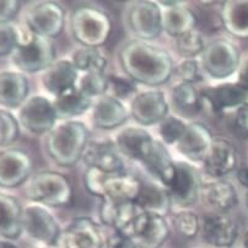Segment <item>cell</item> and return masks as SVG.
Masks as SVG:
<instances>
[{"label": "cell", "instance_id": "48", "mask_svg": "<svg viewBox=\"0 0 248 248\" xmlns=\"http://www.w3.org/2000/svg\"><path fill=\"white\" fill-rule=\"evenodd\" d=\"M236 178H237L238 183L241 186H243L245 188H248V165H245V166H241L240 169H237Z\"/></svg>", "mask_w": 248, "mask_h": 248}, {"label": "cell", "instance_id": "14", "mask_svg": "<svg viewBox=\"0 0 248 248\" xmlns=\"http://www.w3.org/2000/svg\"><path fill=\"white\" fill-rule=\"evenodd\" d=\"M169 102L160 90H149L139 93L130 102V116L140 127L160 124L169 116Z\"/></svg>", "mask_w": 248, "mask_h": 248}, {"label": "cell", "instance_id": "29", "mask_svg": "<svg viewBox=\"0 0 248 248\" xmlns=\"http://www.w3.org/2000/svg\"><path fill=\"white\" fill-rule=\"evenodd\" d=\"M22 210L15 197L0 193V237L14 241L21 236Z\"/></svg>", "mask_w": 248, "mask_h": 248}, {"label": "cell", "instance_id": "25", "mask_svg": "<svg viewBox=\"0 0 248 248\" xmlns=\"http://www.w3.org/2000/svg\"><path fill=\"white\" fill-rule=\"evenodd\" d=\"M128 119V109L123 102L112 95L98 97L93 105V127L102 130H112L122 127Z\"/></svg>", "mask_w": 248, "mask_h": 248}, {"label": "cell", "instance_id": "37", "mask_svg": "<svg viewBox=\"0 0 248 248\" xmlns=\"http://www.w3.org/2000/svg\"><path fill=\"white\" fill-rule=\"evenodd\" d=\"M77 86L87 97H101L108 91V77L105 73H85L79 78Z\"/></svg>", "mask_w": 248, "mask_h": 248}, {"label": "cell", "instance_id": "4", "mask_svg": "<svg viewBox=\"0 0 248 248\" xmlns=\"http://www.w3.org/2000/svg\"><path fill=\"white\" fill-rule=\"evenodd\" d=\"M25 197L33 204L50 208L68 206L73 202V187L66 176L57 171H42L30 177Z\"/></svg>", "mask_w": 248, "mask_h": 248}, {"label": "cell", "instance_id": "51", "mask_svg": "<svg viewBox=\"0 0 248 248\" xmlns=\"http://www.w3.org/2000/svg\"><path fill=\"white\" fill-rule=\"evenodd\" d=\"M41 248H59V247H57V246H54V247H47V246H43V247Z\"/></svg>", "mask_w": 248, "mask_h": 248}, {"label": "cell", "instance_id": "24", "mask_svg": "<svg viewBox=\"0 0 248 248\" xmlns=\"http://www.w3.org/2000/svg\"><path fill=\"white\" fill-rule=\"evenodd\" d=\"M79 81V70L72 59L56 61L42 75V86L54 97L75 87Z\"/></svg>", "mask_w": 248, "mask_h": 248}, {"label": "cell", "instance_id": "2", "mask_svg": "<svg viewBox=\"0 0 248 248\" xmlns=\"http://www.w3.org/2000/svg\"><path fill=\"white\" fill-rule=\"evenodd\" d=\"M90 143V132L82 122L64 121L45 139V150L59 167H72L82 158Z\"/></svg>", "mask_w": 248, "mask_h": 248}, {"label": "cell", "instance_id": "6", "mask_svg": "<svg viewBox=\"0 0 248 248\" xmlns=\"http://www.w3.org/2000/svg\"><path fill=\"white\" fill-rule=\"evenodd\" d=\"M19 46L11 54V61L20 72L34 74L45 72L56 62V48L52 41L41 37L29 30L19 29Z\"/></svg>", "mask_w": 248, "mask_h": 248}, {"label": "cell", "instance_id": "11", "mask_svg": "<svg viewBox=\"0 0 248 248\" xmlns=\"http://www.w3.org/2000/svg\"><path fill=\"white\" fill-rule=\"evenodd\" d=\"M53 101L45 96H31L19 109V123L32 134H48L57 125Z\"/></svg>", "mask_w": 248, "mask_h": 248}, {"label": "cell", "instance_id": "27", "mask_svg": "<svg viewBox=\"0 0 248 248\" xmlns=\"http://www.w3.org/2000/svg\"><path fill=\"white\" fill-rule=\"evenodd\" d=\"M29 91V80L24 73H0V106L8 109L20 108L27 100Z\"/></svg>", "mask_w": 248, "mask_h": 248}, {"label": "cell", "instance_id": "20", "mask_svg": "<svg viewBox=\"0 0 248 248\" xmlns=\"http://www.w3.org/2000/svg\"><path fill=\"white\" fill-rule=\"evenodd\" d=\"M81 160L87 167L105 173H125L123 157L117 150L114 141H90Z\"/></svg>", "mask_w": 248, "mask_h": 248}, {"label": "cell", "instance_id": "35", "mask_svg": "<svg viewBox=\"0 0 248 248\" xmlns=\"http://www.w3.org/2000/svg\"><path fill=\"white\" fill-rule=\"evenodd\" d=\"M72 62L79 72L85 73H105L107 59L98 48L81 47L74 52Z\"/></svg>", "mask_w": 248, "mask_h": 248}, {"label": "cell", "instance_id": "26", "mask_svg": "<svg viewBox=\"0 0 248 248\" xmlns=\"http://www.w3.org/2000/svg\"><path fill=\"white\" fill-rule=\"evenodd\" d=\"M201 198L203 203L217 214H226L237 204V192L231 182L215 180L203 185Z\"/></svg>", "mask_w": 248, "mask_h": 248}, {"label": "cell", "instance_id": "1", "mask_svg": "<svg viewBox=\"0 0 248 248\" xmlns=\"http://www.w3.org/2000/svg\"><path fill=\"white\" fill-rule=\"evenodd\" d=\"M118 61L125 77L145 86L166 84L174 74L173 59L166 49L137 38L122 46Z\"/></svg>", "mask_w": 248, "mask_h": 248}, {"label": "cell", "instance_id": "52", "mask_svg": "<svg viewBox=\"0 0 248 248\" xmlns=\"http://www.w3.org/2000/svg\"><path fill=\"white\" fill-rule=\"evenodd\" d=\"M246 204H247L248 206V193H247V196H246Z\"/></svg>", "mask_w": 248, "mask_h": 248}, {"label": "cell", "instance_id": "53", "mask_svg": "<svg viewBox=\"0 0 248 248\" xmlns=\"http://www.w3.org/2000/svg\"><path fill=\"white\" fill-rule=\"evenodd\" d=\"M230 248H232V247H230Z\"/></svg>", "mask_w": 248, "mask_h": 248}, {"label": "cell", "instance_id": "43", "mask_svg": "<svg viewBox=\"0 0 248 248\" xmlns=\"http://www.w3.org/2000/svg\"><path fill=\"white\" fill-rule=\"evenodd\" d=\"M108 90H111L113 97L122 101L132 95H137V82L127 77L111 75L108 77Z\"/></svg>", "mask_w": 248, "mask_h": 248}, {"label": "cell", "instance_id": "9", "mask_svg": "<svg viewBox=\"0 0 248 248\" xmlns=\"http://www.w3.org/2000/svg\"><path fill=\"white\" fill-rule=\"evenodd\" d=\"M22 230L32 240L47 247L57 246L63 232L54 215L40 204L25 206L22 210Z\"/></svg>", "mask_w": 248, "mask_h": 248}, {"label": "cell", "instance_id": "32", "mask_svg": "<svg viewBox=\"0 0 248 248\" xmlns=\"http://www.w3.org/2000/svg\"><path fill=\"white\" fill-rule=\"evenodd\" d=\"M135 204L141 211L161 215V217H166L172 208V201L167 188L155 183H146V185L143 183Z\"/></svg>", "mask_w": 248, "mask_h": 248}, {"label": "cell", "instance_id": "17", "mask_svg": "<svg viewBox=\"0 0 248 248\" xmlns=\"http://www.w3.org/2000/svg\"><path fill=\"white\" fill-rule=\"evenodd\" d=\"M201 95L204 102L217 114L229 109L248 107V89L238 82H222L214 86L203 87Z\"/></svg>", "mask_w": 248, "mask_h": 248}, {"label": "cell", "instance_id": "39", "mask_svg": "<svg viewBox=\"0 0 248 248\" xmlns=\"http://www.w3.org/2000/svg\"><path fill=\"white\" fill-rule=\"evenodd\" d=\"M187 129V123L178 117L167 116L158 125V133L165 145H176Z\"/></svg>", "mask_w": 248, "mask_h": 248}, {"label": "cell", "instance_id": "5", "mask_svg": "<svg viewBox=\"0 0 248 248\" xmlns=\"http://www.w3.org/2000/svg\"><path fill=\"white\" fill-rule=\"evenodd\" d=\"M70 32L82 47L98 48L108 40L112 31L109 15L91 5L79 6L70 15Z\"/></svg>", "mask_w": 248, "mask_h": 248}, {"label": "cell", "instance_id": "12", "mask_svg": "<svg viewBox=\"0 0 248 248\" xmlns=\"http://www.w3.org/2000/svg\"><path fill=\"white\" fill-rule=\"evenodd\" d=\"M202 177L198 170L186 161H176V174L167 188L171 197L172 205L188 208L196 204L201 198Z\"/></svg>", "mask_w": 248, "mask_h": 248}, {"label": "cell", "instance_id": "10", "mask_svg": "<svg viewBox=\"0 0 248 248\" xmlns=\"http://www.w3.org/2000/svg\"><path fill=\"white\" fill-rule=\"evenodd\" d=\"M26 26L41 37H58L65 27V10L56 1H38L27 10Z\"/></svg>", "mask_w": 248, "mask_h": 248}, {"label": "cell", "instance_id": "28", "mask_svg": "<svg viewBox=\"0 0 248 248\" xmlns=\"http://www.w3.org/2000/svg\"><path fill=\"white\" fill-rule=\"evenodd\" d=\"M143 165L155 178L161 182V185H164V187H170L176 174V161L172 158L171 154L161 140L155 139L153 149Z\"/></svg>", "mask_w": 248, "mask_h": 248}, {"label": "cell", "instance_id": "40", "mask_svg": "<svg viewBox=\"0 0 248 248\" xmlns=\"http://www.w3.org/2000/svg\"><path fill=\"white\" fill-rule=\"evenodd\" d=\"M20 135V123L13 114L0 109V146L10 145Z\"/></svg>", "mask_w": 248, "mask_h": 248}, {"label": "cell", "instance_id": "46", "mask_svg": "<svg viewBox=\"0 0 248 248\" xmlns=\"http://www.w3.org/2000/svg\"><path fill=\"white\" fill-rule=\"evenodd\" d=\"M105 248H138L134 241L127 235L112 231L105 237Z\"/></svg>", "mask_w": 248, "mask_h": 248}, {"label": "cell", "instance_id": "45", "mask_svg": "<svg viewBox=\"0 0 248 248\" xmlns=\"http://www.w3.org/2000/svg\"><path fill=\"white\" fill-rule=\"evenodd\" d=\"M21 9L17 0H0V25L10 24Z\"/></svg>", "mask_w": 248, "mask_h": 248}, {"label": "cell", "instance_id": "8", "mask_svg": "<svg viewBox=\"0 0 248 248\" xmlns=\"http://www.w3.org/2000/svg\"><path fill=\"white\" fill-rule=\"evenodd\" d=\"M125 24L137 40H156L164 32L161 6L156 1H133L125 14Z\"/></svg>", "mask_w": 248, "mask_h": 248}, {"label": "cell", "instance_id": "33", "mask_svg": "<svg viewBox=\"0 0 248 248\" xmlns=\"http://www.w3.org/2000/svg\"><path fill=\"white\" fill-rule=\"evenodd\" d=\"M220 19L229 33L240 38L248 37V1H225Z\"/></svg>", "mask_w": 248, "mask_h": 248}, {"label": "cell", "instance_id": "30", "mask_svg": "<svg viewBox=\"0 0 248 248\" xmlns=\"http://www.w3.org/2000/svg\"><path fill=\"white\" fill-rule=\"evenodd\" d=\"M197 22L198 19L196 14L187 8L183 1L178 5L162 9V30L173 38L196 30Z\"/></svg>", "mask_w": 248, "mask_h": 248}, {"label": "cell", "instance_id": "18", "mask_svg": "<svg viewBox=\"0 0 248 248\" xmlns=\"http://www.w3.org/2000/svg\"><path fill=\"white\" fill-rule=\"evenodd\" d=\"M199 235L210 247L230 248L238 237V225L229 215L211 213L202 217Z\"/></svg>", "mask_w": 248, "mask_h": 248}, {"label": "cell", "instance_id": "19", "mask_svg": "<svg viewBox=\"0 0 248 248\" xmlns=\"http://www.w3.org/2000/svg\"><path fill=\"white\" fill-rule=\"evenodd\" d=\"M214 137L201 122H189L181 140L176 144L178 153L192 162H204Z\"/></svg>", "mask_w": 248, "mask_h": 248}, {"label": "cell", "instance_id": "15", "mask_svg": "<svg viewBox=\"0 0 248 248\" xmlns=\"http://www.w3.org/2000/svg\"><path fill=\"white\" fill-rule=\"evenodd\" d=\"M129 236L138 248H161L170 236V225L165 217L143 211L135 219Z\"/></svg>", "mask_w": 248, "mask_h": 248}, {"label": "cell", "instance_id": "23", "mask_svg": "<svg viewBox=\"0 0 248 248\" xmlns=\"http://www.w3.org/2000/svg\"><path fill=\"white\" fill-rule=\"evenodd\" d=\"M204 171L215 180H221L237 166V151L224 138H214L208 155L203 162Z\"/></svg>", "mask_w": 248, "mask_h": 248}, {"label": "cell", "instance_id": "16", "mask_svg": "<svg viewBox=\"0 0 248 248\" xmlns=\"http://www.w3.org/2000/svg\"><path fill=\"white\" fill-rule=\"evenodd\" d=\"M61 243L62 248H105V236L95 220L80 217L66 225Z\"/></svg>", "mask_w": 248, "mask_h": 248}, {"label": "cell", "instance_id": "47", "mask_svg": "<svg viewBox=\"0 0 248 248\" xmlns=\"http://www.w3.org/2000/svg\"><path fill=\"white\" fill-rule=\"evenodd\" d=\"M238 84L248 89V58L240 64L238 68Z\"/></svg>", "mask_w": 248, "mask_h": 248}, {"label": "cell", "instance_id": "50", "mask_svg": "<svg viewBox=\"0 0 248 248\" xmlns=\"http://www.w3.org/2000/svg\"><path fill=\"white\" fill-rule=\"evenodd\" d=\"M242 248H248V231H246L242 237Z\"/></svg>", "mask_w": 248, "mask_h": 248}, {"label": "cell", "instance_id": "31", "mask_svg": "<svg viewBox=\"0 0 248 248\" xmlns=\"http://www.w3.org/2000/svg\"><path fill=\"white\" fill-rule=\"evenodd\" d=\"M53 106L58 119L72 121L75 117L86 113L93 107V98L87 97L79 87L75 86L54 97Z\"/></svg>", "mask_w": 248, "mask_h": 248}, {"label": "cell", "instance_id": "21", "mask_svg": "<svg viewBox=\"0 0 248 248\" xmlns=\"http://www.w3.org/2000/svg\"><path fill=\"white\" fill-rule=\"evenodd\" d=\"M135 202L102 201L100 208V220L102 225L123 235H130L135 219L141 214ZM130 237V236H129Z\"/></svg>", "mask_w": 248, "mask_h": 248}, {"label": "cell", "instance_id": "44", "mask_svg": "<svg viewBox=\"0 0 248 248\" xmlns=\"http://www.w3.org/2000/svg\"><path fill=\"white\" fill-rule=\"evenodd\" d=\"M231 130L240 139H248V107L236 109L231 119Z\"/></svg>", "mask_w": 248, "mask_h": 248}, {"label": "cell", "instance_id": "41", "mask_svg": "<svg viewBox=\"0 0 248 248\" xmlns=\"http://www.w3.org/2000/svg\"><path fill=\"white\" fill-rule=\"evenodd\" d=\"M174 74L180 78L181 81L194 85L203 80L202 65L197 59H183L174 66Z\"/></svg>", "mask_w": 248, "mask_h": 248}, {"label": "cell", "instance_id": "36", "mask_svg": "<svg viewBox=\"0 0 248 248\" xmlns=\"http://www.w3.org/2000/svg\"><path fill=\"white\" fill-rule=\"evenodd\" d=\"M205 41L197 30L176 38V49L185 59H196L205 49Z\"/></svg>", "mask_w": 248, "mask_h": 248}, {"label": "cell", "instance_id": "34", "mask_svg": "<svg viewBox=\"0 0 248 248\" xmlns=\"http://www.w3.org/2000/svg\"><path fill=\"white\" fill-rule=\"evenodd\" d=\"M172 102L174 108L181 113L197 114L203 108V97L201 90L194 84L180 81L172 87Z\"/></svg>", "mask_w": 248, "mask_h": 248}, {"label": "cell", "instance_id": "42", "mask_svg": "<svg viewBox=\"0 0 248 248\" xmlns=\"http://www.w3.org/2000/svg\"><path fill=\"white\" fill-rule=\"evenodd\" d=\"M20 32L11 24L0 25V57L11 56L19 46Z\"/></svg>", "mask_w": 248, "mask_h": 248}, {"label": "cell", "instance_id": "7", "mask_svg": "<svg viewBox=\"0 0 248 248\" xmlns=\"http://www.w3.org/2000/svg\"><path fill=\"white\" fill-rule=\"evenodd\" d=\"M240 64L237 46L226 38H217L209 42L201 56L203 72L215 80L227 79L235 74Z\"/></svg>", "mask_w": 248, "mask_h": 248}, {"label": "cell", "instance_id": "13", "mask_svg": "<svg viewBox=\"0 0 248 248\" xmlns=\"http://www.w3.org/2000/svg\"><path fill=\"white\" fill-rule=\"evenodd\" d=\"M33 164L24 149L8 146L0 150V188L13 189L30 180Z\"/></svg>", "mask_w": 248, "mask_h": 248}, {"label": "cell", "instance_id": "22", "mask_svg": "<svg viewBox=\"0 0 248 248\" xmlns=\"http://www.w3.org/2000/svg\"><path fill=\"white\" fill-rule=\"evenodd\" d=\"M155 139L143 127H127L114 139V145L122 156L143 164L153 149Z\"/></svg>", "mask_w": 248, "mask_h": 248}, {"label": "cell", "instance_id": "49", "mask_svg": "<svg viewBox=\"0 0 248 248\" xmlns=\"http://www.w3.org/2000/svg\"><path fill=\"white\" fill-rule=\"evenodd\" d=\"M0 248H19L16 243L13 241L5 240V238H0Z\"/></svg>", "mask_w": 248, "mask_h": 248}, {"label": "cell", "instance_id": "3", "mask_svg": "<svg viewBox=\"0 0 248 248\" xmlns=\"http://www.w3.org/2000/svg\"><path fill=\"white\" fill-rule=\"evenodd\" d=\"M85 189L102 201L135 202L141 190V181L128 173H105L87 167L84 173Z\"/></svg>", "mask_w": 248, "mask_h": 248}, {"label": "cell", "instance_id": "38", "mask_svg": "<svg viewBox=\"0 0 248 248\" xmlns=\"http://www.w3.org/2000/svg\"><path fill=\"white\" fill-rule=\"evenodd\" d=\"M173 227L186 238H194L201 232V217L192 210H181L173 217Z\"/></svg>", "mask_w": 248, "mask_h": 248}]
</instances>
